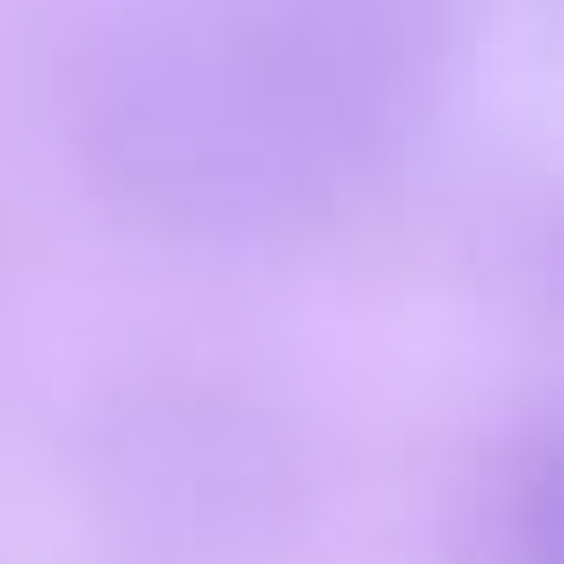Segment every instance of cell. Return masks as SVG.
I'll return each mask as SVG.
<instances>
[{
	"instance_id": "1",
	"label": "cell",
	"mask_w": 564,
	"mask_h": 564,
	"mask_svg": "<svg viewBox=\"0 0 564 564\" xmlns=\"http://www.w3.org/2000/svg\"><path fill=\"white\" fill-rule=\"evenodd\" d=\"M62 150L106 220L185 256H282L361 194L229 0H123L62 62Z\"/></svg>"
},
{
	"instance_id": "2",
	"label": "cell",
	"mask_w": 564,
	"mask_h": 564,
	"mask_svg": "<svg viewBox=\"0 0 564 564\" xmlns=\"http://www.w3.org/2000/svg\"><path fill=\"white\" fill-rule=\"evenodd\" d=\"M79 494L123 564H273L308 511L300 423L229 361L141 352L70 432Z\"/></svg>"
},
{
	"instance_id": "3",
	"label": "cell",
	"mask_w": 564,
	"mask_h": 564,
	"mask_svg": "<svg viewBox=\"0 0 564 564\" xmlns=\"http://www.w3.org/2000/svg\"><path fill=\"white\" fill-rule=\"evenodd\" d=\"M229 18L352 185L432 141L476 44L467 0H229Z\"/></svg>"
},
{
	"instance_id": "4",
	"label": "cell",
	"mask_w": 564,
	"mask_h": 564,
	"mask_svg": "<svg viewBox=\"0 0 564 564\" xmlns=\"http://www.w3.org/2000/svg\"><path fill=\"white\" fill-rule=\"evenodd\" d=\"M555 414H502L449 485V564H555Z\"/></svg>"
}]
</instances>
